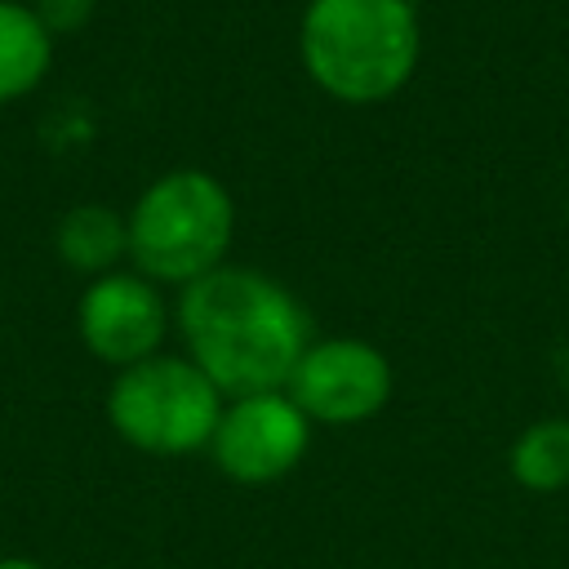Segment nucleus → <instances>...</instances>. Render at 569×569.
Here are the masks:
<instances>
[{
    "label": "nucleus",
    "instance_id": "20e7f679",
    "mask_svg": "<svg viewBox=\"0 0 569 569\" xmlns=\"http://www.w3.org/2000/svg\"><path fill=\"white\" fill-rule=\"evenodd\" d=\"M222 405L227 396L182 351H156L129 369H116L102 400L111 431L151 458L204 453Z\"/></svg>",
    "mask_w": 569,
    "mask_h": 569
},
{
    "label": "nucleus",
    "instance_id": "f03ea898",
    "mask_svg": "<svg viewBox=\"0 0 569 569\" xmlns=\"http://www.w3.org/2000/svg\"><path fill=\"white\" fill-rule=\"evenodd\" d=\"M307 80L342 107L391 102L422 62V18L413 0H307L298 18Z\"/></svg>",
    "mask_w": 569,
    "mask_h": 569
},
{
    "label": "nucleus",
    "instance_id": "9d476101",
    "mask_svg": "<svg viewBox=\"0 0 569 569\" xmlns=\"http://www.w3.org/2000/svg\"><path fill=\"white\" fill-rule=\"evenodd\" d=\"M507 471L525 493L569 489V418L551 413L520 427L507 449Z\"/></svg>",
    "mask_w": 569,
    "mask_h": 569
},
{
    "label": "nucleus",
    "instance_id": "6e6552de",
    "mask_svg": "<svg viewBox=\"0 0 569 569\" xmlns=\"http://www.w3.org/2000/svg\"><path fill=\"white\" fill-rule=\"evenodd\" d=\"M53 249L62 267H71L84 280L120 271L129 262V218L98 200L71 204L53 227Z\"/></svg>",
    "mask_w": 569,
    "mask_h": 569
},
{
    "label": "nucleus",
    "instance_id": "ddd939ff",
    "mask_svg": "<svg viewBox=\"0 0 569 569\" xmlns=\"http://www.w3.org/2000/svg\"><path fill=\"white\" fill-rule=\"evenodd\" d=\"M565 200H569V178H565Z\"/></svg>",
    "mask_w": 569,
    "mask_h": 569
},
{
    "label": "nucleus",
    "instance_id": "1a4fd4ad",
    "mask_svg": "<svg viewBox=\"0 0 569 569\" xmlns=\"http://www.w3.org/2000/svg\"><path fill=\"white\" fill-rule=\"evenodd\" d=\"M53 67V36L27 0H0V107L40 89Z\"/></svg>",
    "mask_w": 569,
    "mask_h": 569
},
{
    "label": "nucleus",
    "instance_id": "0eeeda50",
    "mask_svg": "<svg viewBox=\"0 0 569 569\" xmlns=\"http://www.w3.org/2000/svg\"><path fill=\"white\" fill-rule=\"evenodd\" d=\"M169 329H173V307L164 298V284L147 280L133 267L107 271L80 289L76 333L84 351L111 369H129L164 351Z\"/></svg>",
    "mask_w": 569,
    "mask_h": 569
},
{
    "label": "nucleus",
    "instance_id": "7ed1b4c3",
    "mask_svg": "<svg viewBox=\"0 0 569 569\" xmlns=\"http://www.w3.org/2000/svg\"><path fill=\"white\" fill-rule=\"evenodd\" d=\"M129 267L156 284L187 289L227 262L236 200L209 169H169L129 204Z\"/></svg>",
    "mask_w": 569,
    "mask_h": 569
},
{
    "label": "nucleus",
    "instance_id": "f257e3e1",
    "mask_svg": "<svg viewBox=\"0 0 569 569\" xmlns=\"http://www.w3.org/2000/svg\"><path fill=\"white\" fill-rule=\"evenodd\" d=\"M173 329L182 338V356L227 400L280 391L316 338L302 298L284 280L244 262H222L178 289Z\"/></svg>",
    "mask_w": 569,
    "mask_h": 569
},
{
    "label": "nucleus",
    "instance_id": "f8f14e48",
    "mask_svg": "<svg viewBox=\"0 0 569 569\" xmlns=\"http://www.w3.org/2000/svg\"><path fill=\"white\" fill-rule=\"evenodd\" d=\"M0 569H49V565H40V560H31V556H4Z\"/></svg>",
    "mask_w": 569,
    "mask_h": 569
},
{
    "label": "nucleus",
    "instance_id": "423d86ee",
    "mask_svg": "<svg viewBox=\"0 0 569 569\" xmlns=\"http://www.w3.org/2000/svg\"><path fill=\"white\" fill-rule=\"evenodd\" d=\"M311 431H316V422L293 405V396L284 387L249 391V396H231L222 405V418H218L204 453L231 485L267 489V485L284 480L289 471H298V462L311 449Z\"/></svg>",
    "mask_w": 569,
    "mask_h": 569
},
{
    "label": "nucleus",
    "instance_id": "9b49d317",
    "mask_svg": "<svg viewBox=\"0 0 569 569\" xmlns=\"http://www.w3.org/2000/svg\"><path fill=\"white\" fill-rule=\"evenodd\" d=\"M31 9H36V18L49 27V36L58 40V36L80 31V27L93 18L98 0H31Z\"/></svg>",
    "mask_w": 569,
    "mask_h": 569
},
{
    "label": "nucleus",
    "instance_id": "39448f33",
    "mask_svg": "<svg viewBox=\"0 0 569 569\" xmlns=\"http://www.w3.org/2000/svg\"><path fill=\"white\" fill-rule=\"evenodd\" d=\"M284 391L316 427H360L391 405L396 369L378 342L325 333L307 342Z\"/></svg>",
    "mask_w": 569,
    "mask_h": 569
}]
</instances>
